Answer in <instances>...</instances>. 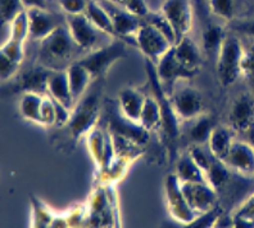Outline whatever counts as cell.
<instances>
[{
	"mask_svg": "<svg viewBox=\"0 0 254 228\" xmlns=\"http://www.w3.org/2000/svg\"><path fill=\"white\" fill-rule=\"evenodd\" d=\"M181 187L186 200L198 216L217 207V190L208 182H188L181 183Z\"/></svg>",
	"mask_w": 254,
	"mask_h": 228,
	"instance_id": "obj_12",
	"label": "cell"
},
{
	"mask_svg": "<svg viewBox=\"0 0 254 228\" xmlns=\"http://www.w3.org/2000/svg\"><path fill=\"white\" fill-rule=\"evenodd\" d=\"M174 52L176 54L177 60L180 61L185 67L195 72L199 71L201 63L200 49L189 35L179 39L174 44Z\"/></svg>",
	"mask_w": 254,
	"mask_h": 228,
	"instance_id": "obj_22",
	"label": "cell"
},
{
	"mask_svg": "<svg viewBox=\"0 0 254 228\" xmlns=\"http://www.w3.org/2000/svg\"><path fill=\"white\" fill-rule=\"evenodd\" d=\"M205 177H207L208 183L218 191L226 185L229 179V166L223 163L222 160L216 159L209 170L205 173Z\"/></svg>",
	"mask_w": 254,
	"mask_h": 228,
	"instance_id": "obj_33",
	"label": "cell"
},
{
	"mask_svg": "<svg viewBox=\"0 0 254 228\" xmlns=\"http://www.w3.org/2000/svg\"><path fill=\"white\" fill-rule=\"evenodd\" d=\"M45 94L25 92L19 101V113L22 117L28 121L40 124V110Z\"/></svg>",
	"mask_w": 254,
	"mask_h": 228,
	"instance_id": "obj_28",
	"label": "cell"
},
{
	"mask_svg": "<svg viewBox=\"0 0 254 228\" xmlns=\"http://www.w3.org/2000/svg\"><path fill=\"white\" fill-rule=\"evenodd\" d=\"M112 135H113V142H115L116 156L124 157V159L128 160L131 163L139 156H141L143 144L132 139V138L116 133V131H112Z\"/></svg>",
	"mask_w": 254,
	"mask_h": 228,
	"instance_id": "obj_29",
	"label": "cell"
},
{
	"mask_svg": "<svg viewBox=\"0 0 254 228\" xmlns=\"http://www.w3.org/2000/svg\"><path fill=\"white\" fill-rule=\"evenodd\" d=\"M100 93L99 87L86 92L72 109V116L67 129L73 139H80L98 125L100 116Z\"/></svg>",
	"mask_w": 254,
	"mask_h": 228,
	"instance_id": "obj_2",
	"label": "cell"
},
{
	"mask_svg": "<svg viewBox=\"0 0 254 228\" xmlns=\"http://www.w3.org/2000/svg\"><path fill=\"white\" fill-rule=\"evenodd\" d=\"M124 8H126L128 12L133 13L135 16L140 17V18H145L148 13L150 12L145 0H128L124 5Z\"/></svg>",
	"mask_w": 254,
	"mask_h": 228,
	"instance_id": "obj_44",
	"label": "cell"
},
{
	"mask_svg": "<svg viewBox=\"0 0 254 228\" xmlns=\"http://www.w3.org/2000/svg\"><path fill=\"white\" fill-rule=\"evenodd\" d=\"M190 122H192L189 128V138L191 143L207 144L208 139L211 137V133L216 126L213 117L209 114L204 113Z\"/></svg>",
	"mask_w": 254,
	"mask_h": 228,
	"instance_id": "obj_27",
	"label": "cell"
},
{
	"mask_svg": "<svg viewBox=\"0 0 254 228\" xmlns=\"http://www.w3.org/2000/svg\"><path fill=\"white\" fill-rule=\"evenodd\" d=\"M40 125H56V106L54 101L45 96L40 110Z\"/></svg>",
	"mask_w": 254,
	"mask_h": 228,
	"instance_id": "obj_41",
	"label": "cell"
},
{
	"mask_svg": "<svg viewBox=\"0 0 254 228\" xmlns=\"http://www.w3.org/2000/svg\"><path fill=\"white\" fill-rule=\"evenodd\" d=\"M242 76L248 83L251 93L254 96V41L244 49L242 61Z\"/></svg>",
	"mask_w": 254,
	"mask_h": 228,
	"instance_id": "obj_38",
	"label": "cell"
},
{
	"mask_svg": "<svg viewBox=\"0 0 254 228\" xmlns=\"http://www.w3.org/2000/svg\"><path fill=\"white\" fill-rule=\"evenodd\" d=\"M0 8H1V22L4 26H9L10 22L16 18L19 13L26 10L22 0H1Z\"/></svg>",
	"mask_w": 254,
	"mask_h": 228,
	"instance_id": "obj_40",
	"label": "cell"
},
{
	"mask_svg": "<svg viewBox=\"0 0 254 228\" xmlns=\"http://www.w3.org/2000/svg\"><path fill=\"white\" fill-rule=\"evenodd\" d=\"M244 45L235 35H226L216 58V72L223 87H230L242 76Z\"/></svg>",
	"mask_w": 254,
	"mask_h": 228,
	"instance_id": "obj_3",
	"label": "cell"
},
{
	"mask_svg": "<svg viewBox=\"0 0 254 228\" xmlns=\"http://www.w3.org/2000/svg\"><path fill=\"white\" fill-rule=\"evenodd\" d=\"M47 94L53 100L69 107L71 110L73 109L74 105H76V101H74L73 94H72L71 85H69L65 69L53 70L49 80H48Z\"/></svg>",
	"mask_w": 254,
	"mask_h": 228,
	"instance_id": "obj_18",
	"label": "cell"
},
{
	"mask_svg": "<svg viewBox=\"0 0 254 228\" xmlns=\"http://www.w3.org/2000/svg\"><path fill=\"white\" fill-rule=\"evenodd\" d=\"M19 67H21V65H18V63L8 60L6 57L0 56V78H1V82H9L10 79L19 71Z\"/></svg>",
	"mask_w": 254,
	"mask_h": 228,
	"instance_id": "obj_43",
	"label": "cell"
},
{
	"mask_svg": "<svg viewBox=\"0 0 254 228\" xmlns=\"http://www.w3.org/2000/svg\"><path fill=\"white\" fill-rule=\"evenodd\" d=\"M125 57H126V43L122 40H113L91 52H87L85 56L78 58V61L90 71L94 80H100L107 75L112 66Z\"/></svg>",
	"mask_w": 254,
	"mask_h": 228,
	"instance_id": "obj_4",
	"label": "cell"
},
{
	"mask_svg": "<svg viewBox=\"0 0 254 228\" xmlns=\"http://www.w3.org/2000/svg\"><path fill=\"white\" fill-rule=\"evenodd\" d=\"M130 164L131 161H128V160L124 159V157L116 156L106 168L99 170L100 174H102V181L106 185H113V183L120 181L126 174Z\"/></svg>",
	"mask_w": 254,
	"mask_h": 228,
	"instance_id": "obj_30",
	"label": "cell"
},
{
	"mask_svg": "<svg viewBox=\"0 0 254 228\" xmlns=\"http://www.w3.org/2000/svg\"><path fill=\"white\" fill-rule=\"evenodd\" d=\"M0 56L6 57L8 60L22 65L25 58V43L14 40L12 38H6L0 48Z\"/></svg>",
	"mask_w": 254,
	"mask_h": 228,
	"instance_id": "obj_37",
	"label": "cell"
},
{
	"mask_svg": "<svg viewBox=\"0 0 254 228\" xmlns=\"http://www.w3.org/2000/svg\"><path fill=\"white\" fill-rule=\"evenodd\" d=\"M159 10L171 23L177 40L189 35L192 27V5L190 0H163Z\"/></svg>",
	"mask_w": 254,
	"mask_h": 228,
	"instance_id": "obj_11",
	"label": "cell"
},
{
	"mask_svg": "<svg viewBox=\"0 0 254 228\" xmlns=\"http://www.w3.org/2000/svg\"><path fill=\"white\" fill-rule=\"evenodd\" d=\"M65 71H67V76H68V82L69 85H71L73 98L77 102V101L84 97L90 84L94 82V78L90 71L78 60L73 61L71 65L67 66Z\"/></svg>",
	"mask_w": 254,
	"mask_h": 228,
	"instance_id": "obj_20",
	"label": "cell"
},
{
	"mask_svg": "<svg viewBox=\"0 0 254 228\" xmlns=\"http://www.w3.org/2000/svg\"><path fill=\"white\" fill-rule=\"evenodd\" d=\"M254 122V96L242 93L234 100L229 114V125L236 133L243 134Z\"/></svg>",
	"mask_w": 254,
	"mask_h": 228,
	"instance_id": "obj_15",
	"label": "cell"
},
{
	"mask_svg": "<svg viewBox=\"0 0 254 228\" xmlns=\"http://www.w3.org/2000/svg\"><path fill=\"white\" fill-rule=\"evenodd\" d=\"M140 126L145 130H158L162 126V107L158 98L155 96H146L141 116H140Z\"/></svg>",
	"mask_w": 254,
	"mask_h": 228,
	"instance_id": "obj_26",
	"label": "cell"
},
{
	"mask_svg": "<svg viewBox=\"0 0 254 228\" xmlns=\"http://www.w3.org/2000/svg\"><path fill=\"white\" fill-rule=\"evenodd\" d=\"M77 52L82 50L74 43L67 25H61L49 36L40 40V48H39L40 61L49 69L56 70L54 67L61 63H67L69 66L73 62L72 60Z\"/></svg>",
	"mask_w": 254,
	"mask_h": 228,
	"instance_id": "obj_1",
	"label": "cell"
},
{
	"mask_svg": "<svg viewBox=\"0 0 254 228\" xmlns=\"http://www.w3.org/2000/svg\"><path fill=\"white\" fill-rule=\"evenodd\" d=\"M26 10L30 21V38L34 40H43L61 26L57 17L47 8H32Z\"/></svg>",
	"mask_w": 254,
	"mask_h": 228,
	"instance_id": "obj_16",
	"label": "cell"
},
{
	"mask_svg": "<svg viewBox=\"0 0 254 228\" xmlns=\"http://www.w3.org/2000/svg\"><path fill=\"white\" fill-rule=\"evenodd\" d=\"M53 72V69L47 66H37L34 69L25 71L18 80L19 89L25 92H35V93H47L48 80Z\"/></svg>",
	"mask_w": 254,
	"mask_h": 228,
	"instance_id": "obj_21",
	"label": "cell"
},
{
	"mask_svg": "<svg viewBox=\"0 0 254 228\" xmlns=\"http://www.w3.org/2000/svg\"><path fill=\"white\" fill-rule=\"evenodd\" d=\"M155 66V74L166 93H170L176 83L181 80H189L195 76L198 72L189 70L177 60L174 52V47L162 57Z\"/></svg>",
	"mask_w": 254,
	"mask_h": 228,
	"instance_id": "obj_9",
	"label": "cell"
},
{
	"mask_svg": "<svg viewBox=\"0 0 254 228\" xmlns=\"http://www.w3.org/2000/svg\"><path fill=\"white\" fill-rule=\"evenodd\" d=\"M226 30L220 23H216V22H211L208 25L204 26V28L201 30V47L203 50L211 58H217V54L221 49V45H222L223 40L226 38Z\"/></svg>",
	"mask_w": 254,
	"mask_h": 228,
	"instance_id": "obj_24",
	"label": "cell"
},
{
	"mask_svg": "<svg viewBox=\"0 0 254 228\" xmlns=\"http://www.w3.org/2000/svg\"><path fill=\"white\" fill-rule=\"evenodd\" d=\"M189 153L191 155V157L195 160V163L198 164L199 166L201 168V170L205 173L209 170V168L212 166V164L214 163V160L216 157L212 155V152L209 151L207 144H194L192 143L191 146L188 148ZM207 178V177H205Z\"/></svg>",
	"mask_w": 254,
	"mask_h": 228,
	"instance_id": "obj_36",
	"label": "cell"
},
{
	"mask_svg": "<svg viewBox=\"0 0 254 228\" xmlns=\"http://www.w3.org/2000/svg\"><path fill=\"white\" fill-rule=\"evenodd\" d=\"M112 1H115V3H117V4H120V5L124 6L125 4H126L127 1H128V0H112Z\"/></svg>",
	"mask_w": 254,
	"mask_h": 228,
	"instance_id": "obj_48",
	"label": "cell"
},
{
	"mask_svg": "<svg viewBox=\"0 0 254 228\" xmlns=\"http://www.w3.org/2000/svg\"><path fill=\"white\" fill-rule=\"evenodd\" d=\"M183 82L186 80H181L174 85L168 93V98L179 119L191 121L205 113L204 101L196 88L183 84Z\"/></svg>",
	"mask_w": 254,
	"mask_h": 228,
	"instance_id": "obj_5",
	"label": "cell"
},
{
	"mask_svg": "<svg viewBox=\"0 0 254 228\" xmlns=\"http://www.w3.org/2000/svg\"><path fill=\"white\" fill-rule=\"evenodd\" d=\"M26 9L32 8H47V0H22Z\"/></svg>",
	"mask_w": 254,
	"mask_h": 228,
	"instance_id": "obj_46",
	"label": "cell"
},
{
	"mask_svg": "<svg viewBox=\"0 0 254 228\" xmlns=\"http://www.w3.org/2000/svg\"><path fill=\"white\" fill-rule=\"evenodd\" d=\"M146 22H149V23H152L154 27H157L159 30V31L162 32V34H164L166 36H167L168 39H170L172 43H176L177 41V36L176 34H175L174 28H172V26H171L170 22L167 21V18L162 14V12L159 10V12H150L148 13V16L145 17Z\"/></svg>",
	"mask_w": 254,
	"mask_h": 228,
	"instance_id": "obj_39",
	"label": "cell"
},
{
	"mask_svg": "<svg viewBox=\"0 0 254 228\" xmlns=\"http://www.w3.org/2000/svg\"><path fill=\"white\" fill-rule=\"evenodd\" d=\"M175 174H176V177L181 183H188V182H208L207 178H205L204 172L195 163V160L192 159L188 150L181 152L177 156Z\"/></svg>",
	"mask_w": 254,
	"mask_h": 228,
	"instance_id": "obj_23",
	"label": "cell"
},
{
	"mask_svg": "<svg viewBox=\"0 0 254 228\" xmlns=\"http://www.w3.org/2000/svg\"><path fill=\"white\" fill-rule=\"evenodd\" d=\"M234 30H236L238 32H242V34H244L245 36H248L254 41V18L238 22Z\"/></svg>",
	"mask_w": 254,
	"mask_h": 228,
	"instance_id": "obj_45",
	"label": "cell"
},
{
	"mask_svg": "<svg viewBox=\"0 0 254 228\" xmlns=\"http://www.w3.org/2000/svg\"><path fill=\"white\" fill-rule=\"evenodd\" d=\"M133 40L140 52L153 65H157L162 57L174 47V43L166 35L146 21L141 22L139 30L133 36Z\"/></svg>",
	"mask_w": 254,
	"mask_h": 228,
	"instance_id": "obj_6",
	"label": "cell"
},
{
	"mask_svg": "<svg viewBox=\"0 0 254 228\" xmlns=\"http://www.w3.org/2000/svg\"><path fill=\"white\" fill-rule=\"evenodd\" d=\"M164 191H166V201H167V208L170 214L175 221H177L181 225L191 226L198 218L190 204L186 200L184 195L181 182L176 177V174H170L164 182Z\"/></svg>",
	"mask_w": 254,
	"mask_h": 228,
	"instance_id": "obj_7",
	"label": "cell"
},
{
	"mask_svg": "<svg viewBox=\"0 0 254 228\" xmlns=\"http://www.w3.org/2000/svg\"><path fill=\"white\" fill-rule=\"evenodd\" d=\"M231 223L236 227H254V194L235 210Z\"/></svg>",
	"mask_w": 254,
	"mask_h": 228,
	"instance_id": "obj_32",
	"label": "cell"
},
{
	"mask_svg": "<svg viewBox=\"0 0 254 228\" xmlns=\"http://www.w3.org/2000/svg\"><path fill=\"white\" fill-rule=\"evenodd\" d=\"M102 3L111 14L112 21H113V27H115V35L121 36L124 39H133L136 31L139 30L140 25H141L140 17L135 16L133 13L128 12L126 8L115 3V1H112V0H104Z\"/></svg>",
	"mask_w": 254,
	"mask_h": 228,
	"instance_id": "obj_14",
	"label": "cell"
},
{
	"mask_svg": "<svg viewBox=\"0 0 254 228\" xmlns=\"http://www.w3.org/2000/svg\"><path fill=\"white\" fill-rule=\"evenodd\" d=\"M85 16L93 22V25L98 30H100L104 34L109 35V36H116L112 17L108 10L106 9V6L103 5L102 1L89 0L87 8L85 10Z\"/></svg>",
	"mask_w": 254,
	"mask_h": 228,
	"instance_id": "obj_25",
	"label": "cell"
},
{
	"mask_svg": "<svg viewBox=\"0 0 254 228\" xmlns=\"http://www.w3.org/2000/svg\"><path fill=\"white\" fill-rule=\"evenodd\" d=\"M61 9L64 10L65 16L84 14L87 8L89 0H58Z\"/></svg>",
	"mask_w": 254,
	"mask_h": 228,
	"instance_id": "obj_42",
	"label": "cell"
},
{
	"mask_svg": "<svg viewBox=\"0 0 254 228\" xmlns=\"http://www.w3.org/2000/svg\"><path fill=\"white\" fill-rule=\"evenodd\" d=\"M146 96L136 88H125L118 94L120 114L133 124H139Z\"/></svg>",
	"mask_w": 254,
	"mask_h": 228,
	"instance_id": "obj_17",
	"label": "cell"
},
{
	"mask_svg": "<svg viewBox=\"0 0 254 228\" xmlns=\"http://www.w3.org/2000/svg\"><path fill=\"white\" fill-rule=\"evenodd\" d=\"M28 36H30V21H28L27 10H23L9 23L8 38L26 43Z\"/></svg>",
	"mask_w": 254,
	"mask_h": 228,
	"instance_id": "obj_34",
	"label": "cell"
},
{
	"mask_svg": "<svg viewBox=\"0 0 254 228\" xmlns=\"http://www.w3.org/2000/svg\"><path fill=\"white\" fill-rule=\"evenodd\" d=\"M85 139L89 152L99 170L106 168L116 157L113 135L108 129H103L96 125L85 135Z\"/></svg>",
	"mask_w": 254,
	"mask_h": 228,
	"instance_id": "obj_10",
	"label": "cell"
},
{
	"mask_svg": "<svg viewBox=\"0 0 254 228\" xmlns=\"http://www.w3.org/2000/svg\"><path fill=\"white\" fill-rule=\"evenodd\" d=\"M236 139V131L230 125H216L208 139V148L216 159L225 160Z\"/></svg>",
	"mask_w": 254,
	"mask_h": 228,
	"instance_id": "obj_19",
	"label": "cell"
},
{
	"mask_svg": "<svg viewBox=\"0 0 254 228\" xmlns=\"http://www.w3.org/2000/svg\"><path fill=\"white\" fill-rule=\"evenodd\" d=\"M208 5L212 14L223 21H233L235 17V0H208Z\"/></svg>",
	"mask_w": 254,
	"mask_h": 228,
	"instance_id": "obj_35",
	"label": "cell"
},
{
	"mask_svg": "<svg viewBox=\"0 0 254 228\" xmlns=\"http://www.w3.org/2000/svg\"><path fill=\"white\" fill-rule=\"evenodd\" d=\"M223 163L244 177H254V147L236 138Z\"/></svg>",
	"mask_w": 254,
	"mask_h": 228,
	"instance_id": "obj_13",
	"label": "cell"
},
{
	"mask_svg": "<svg viewBox=\"0 0 254 228\" xmlns=\"http://www.w3.org/2000/svg\"><path fill=\"white\" fill-rule=\"evenodd\" d=\"M243 135H244V141H247L251 146L254 147V122L243 133Z\"/></svg>",
	"mask_w": 254,
	"mask_h": 228,
	"instance_id": "obj_47",
	"label": "cell"
},
{
	"mask_svg": "<svg viewBox=\"0 0 254 228\" xmlns=\"http://www.w3.org/2000/svg\"><path fill=\"white\" fill-rule=\"evenodd\" d=\"M65 25L71 32L74 43L86 53L104 45L102 43L103 36H106L107 34L98 30L93 25V22L85 16V13L76 16H65Z\"/></svg>",
	"mask_w": 254,
	"mask_h": 228,
	"instance_id": "obj_8",
	"label": "cell"
},
{
	"mask_svg": "<svg viewBox=\"0 0 254 228\" xmlns=\"http://www.w3.org/2000/svg\"><path fill=\"white\" fill-rule=\"evenodd\" d=\"M32 205V226L34 227H50L53 226L56 218L54 213L50 210L47 204L41 201L39 197L31 196Z\"/></svg>",
	"mask_w": 254,
	"mask_h": 228,
	"instance_id": "obj_31",
	"label": "cell"
}]
</instances>
